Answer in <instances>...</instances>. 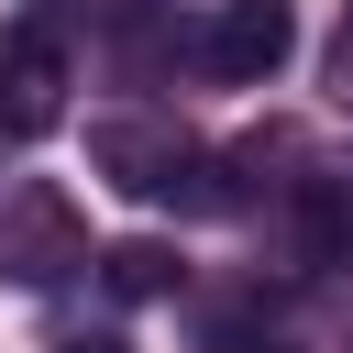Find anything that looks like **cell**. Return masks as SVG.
Instances as JSON below:
<instances>
[{"instance_id":"obj_1","label":"cell","mask_w":353,"mask_h":353,"mask_svg":"<svg viewBox=\"0 0 353 353\" xmlns=\"http://www.w3.org/2000/svg\"><path fill=\"white\" fill-rule=\"evenodd\" d=\"M88 165L121 188V199H154V210H232L221 188V154L176 121H99L88 132Z\"/></svg>"},{"instance_id":"obj_2","label":"cell","mask_w":353,"mask_h":353,"mask_svg":"<svg viewBox=\"0 0 353 353\" xmlns=\"http://www.w3.org/2000/svg\"><path fill=\"white\" fill-rule=\"evenodd\" d=\"M77 265H88L77 199H66L55 176L11 188V199H0V287H55V276H77Z\"/></svg>"},{"instance_id":"obj_3","label":"cell","mask_w":353,"mask_h":353,"mask_svg":"<svg viewBox=\"0 0 353 353\" xmlns=\"http://www.w3.org/2000/svg\"><path fill=\"white\" fill-rule=\"evenodd\" d=\"M66 11L55 0H33L22 22H11V44H0V132H55V110H66Z\"/></svg>"},{"instance_id":"obj_4","label":"cell","mask_w":353,"mask_h":353,"mask_svg":"<svg viewBox=\"0 0 353 353\" xmlns=\"http://www.w3.org/2000/svg\"><path fill=\"white\" fill-rule=\"evenodd\" d=\"M287 55H298V11H287V0H221V11L199 22V66L232 77V88L276 77Z\"/></svg>"},{"instance_id":"obj_5","label":"cell","mask_w":353,"mask_h":353,"mask_svg":"<svg viewBox=\"0 0 353 353\" xmlns=\"http://www.w3.org/2000/svg\"><path fill=\"white\" fill-rule=\"evenodd\" d=\"M287 232H298V265H353V165H309L298 176V210H287Z\"/></svg>"},{"instance_id":"obj_6","label":"cell","mask_w":353,"mask_h":353,"mask_svg":"<svg viewBox=\"0 0 353 353\" xmlns=\"http://www.w3.org/2000/svg\"><path fill=\"white\" fill-rule=\"evenodd\" d=\"M99 276H110V298H165V287H176V254L132 232V243H110V254H99Z\"/></svg>"},{"instance_id":"obj_7","label":"cell","mask_w":353,"mask_h":353,"mask_svg":"<svg viewBox=\"0 0 353 353\" xmlns=\"http://www.w3.org/2000/svg\"><path fill=\"white\" fill-rule=\"evenodd\" d=\"M210 353H298L276 320H254V309H232V320H210Z\"/></svg>"},{"instance_id":"obj_8","label":"cell","mask_w":353,"mask_h":353,"mask_svg":"<svg viewBox=\"0 0 353 353\" xmlns=\"http://www.w3.org/2000/svg\"><path fill=\"white\" fill-rule=\"evenodd\" d=\"M55 353H132L121 331H77V342H55Z\"/></svg>"}]
</instances>
